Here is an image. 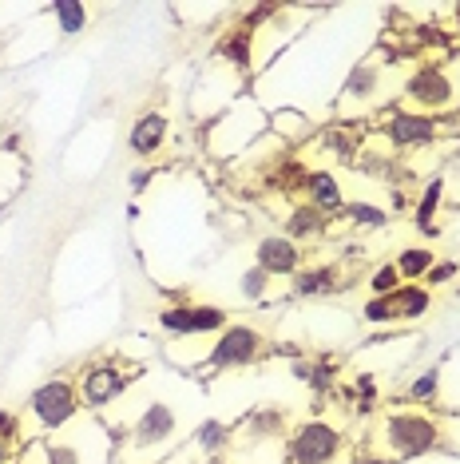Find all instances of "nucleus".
Segmentation results:
<instances>
[{"instance_id":"obj_28","label":"nucleus","mask_w":460,"mask_h":464,"mask_svg":"<svg viewBox=\"0 0 460 464\" xmlns=\"http://www.w3.org/2000/svg\"><path fill=\"white\" fill-rule=\"evenodd\" d=\"M365 286H369V298H381V294H389L401 286V274H397L393 262H381L378 270H369V278H365Z\"/></svg>"},{"instance_id":"obj_31","label":"nucleus","mask_w":460,"mask_h":464,"mask_svg":"<svg viewBox=\"0 0 460 464\" xmlns=\"http://www.w3.org/2000/svg\"><path fill=\"white\" fill-rule=\"evenodd\" d=\"M345 464H393V460H389V457H381V452L373 449V445H361V449H353V452H350V460H345Z\"/></svg>"},{"instance_id":"obj_6","label":"nucleus","mask_w":460,"mask_h":464,"mask_svg":"<svg viewBox=\"0 0 460 464\" xmlns=\"http://www.w3.org/2000/svg\"><path fill=\"white\" fill-rule=\"evenodd\" d=\"M345 452V432L326 417H306L290 429L282 460L286 464H333Z\"/></svg>"},{"instance_id":"obj_27","label":"nucleus","mask_w":460,"mask_h":464,"mask_svg":"<svg viewBox=\"0 0 460 464\" xmlns=\"http://www.w3.org/2000/svg\"><path fill=\"white\" fill-rule=\"evenodd\" d=\"M270 286H274V278H270L266 270H258V266H246L243 278H238V294H243L246 302H266Z\"/></svg>"},{"instance_id":"obj_5","label":"nucleus","mask_w":460,"mask_h":464,"mask_svg":"<svg viewBox=\"0 0 460 464\" xmlns=\"http://www.w3.org/2000/svg\"><path fill=\"white\" fill-rule=\"evenodd\" d=\"M428 310H433V290L425 282H401L381 298H365L361 322L373 325V330H405V325L425 322Z\"/></svg>"},{"instance_id":"obj_26","label":"nucleus","mask_w":460,"mask_h":464,"mask_svg":"<svg viewBox=\"0 0 460 464\" xmlns=\"http://www.w3.org/2000/svg\"><path fill=\"white\" fill-rule=\"evenodd\" d=\"M341 215L350 218V227H358V230H381L385 223H389V210L378 207V203H345Z\"/></svg>"},{"instance_id":"obj_20","label":"nucleus","mask_w":460,"mask_h":464,"mask_svg":"<svg viewBox=\"0 0 460 464\" xmlns=\"http://www.w3.org/2000/svg\"><path fill=\"white\" fill-rule=\"evenodd\" d=\"M441 389H445V369L441 365H428L421 373L413 377L409 385H405V401L417 409H433L441 405Z\"/></svg>"},{"instance_id":"obj_30","label":"nucleus","mask_w":460,"mask_h":464,"mask_svg":"<svg viewBox=\"0 0 460 464\" xmlns=\"http://www.w3.org/2000/svg\"><path fill=\"white\" fill-rule=\"evenodd\" d=\"M456 274H460V266H456L453 258H436V266L425 274V286H428V290H436V286H445V282H453Z\"/></svg>"},{"instance_id":"obj_3","label":"nucleus","mask_w":460,"mask_h":464,"mask_svg":"<svg viewBox=\"0 0 460 464\" xmlns=\"http://www.w3.org/2000/svg\"><path fill=\"white\" fill-rule=\"evenodd\" d=\"M135 382H139V365L123 362V357H115V353L91 357V362L76 373L83 413L103 417V409H111L115 401H123V393H128Z\"/></svg>"},{"instance_id":"obj_15","label":"nucleus","mask_w":460,"mask_h":464,"mask_svg":"<svg viewBox=\"0 0 460 464\" xmlns=\"http://www.w3.org/2000/svg\"><path fill=\"white\" fill-rule=\"evenodd\" d=\"M167 140H171V115L167 111H143L128 128V147L135 160H155L167 147Z\"/></svg>"},{"instance_id":"obj_29","label":"nucleus","mask_w":460,"mask_h":464,"mask_svg":"<svg viewBox=\"0 0 460 464\" xmlns=\"http://www.w3.org/2000/svg\"><path fill=\"white\" fill-rule=\"evenodd\" d=\"M294 377L298 382H306V385H330V365H321V362H294Z\"/></svg>"},{"instance_id":"obj_4","label":"nucleus","mask_w":460,"mask_h":464,"mask_svg":"<svg viewBox=\"0 0 460 464\" xmlns=\"http://www.w3.org/2000/svg\"><path fill=\"white\" fill-rule=\"evenodd\" d=\"M83 417L76 377H48L24 401V420L33 432H64Z\"/></svg>"},{"instance_id":"obj_16","label":"nucleus","mask_w":460,"mask_h":464,"mask_svg":"<svg viewBox=\"0 0 460 464\" xmlns=\"http://www.w3.org/2000/svg\"><path fill=\"white\" fill-rule=\"evenodd\" d=\"M302 198H306L310 207L326 210V215H341L345 210V191H341V179L330 171V167H313V171H306V179H302Z\"/></svg>"},{"instance_id":"obj_7","label":"nucleus","mask_w":460,"mask_h":464,"mask_svg":"<svg viewBox=\"0 0 460 464\" xmlns=\"http://www.w3.org/2000/svg\"><path fill=\"white\" fill-rule=\"evenodd\" d=\"M270 342L258 325H246V322H230L223 334L211 337L206 345V369L215 373H235V369H250L266 357Z\"/></svg>"},{"instance_id":"obj_1","label":"nucleus","mask_w":460,"mask_h":464,"mask_svg":"<svg viewBox=\"0 0 460 464\" xmlns=\"http://www.w3.org/2000/svg\"><path fill=\"white\" fill-rule=\"evenodd\" d=\"M448 445V429L433 409H417V405H397L385 409L378 429H373V449L381 457L397 460H417V457H433Z\"/></svg>"},{"instance_id":"obj_14","label":"nucleus","mask_w":460,"mask_h":464,"mask_svg":"<svg viewBox=\"0 0 460 464\" xmlns=\"http://www.w3.org/2000/svg\"><path fill=\"white\" fill-rule=\"evenodd\" d=\"M254 266L266 270L270 278H294L306 270V250L286 235H263L254 246Z\"/></svg>"},{"instance_id":"obj_12","label":"nucleus","mask_w":460,"mask_h":464,"mask_svg":"<svg viewBox=\"0 0 460 464\" xmlns=\"http://www.w3.org/2000/svg\"><path fill=\"white\" fill-rule=\"evenodd\" d=\"M341 111H369L385 103V68L378 60H358L341 83Z\"/></svg>"},{"instance_id":"obj_25","label":"nucleus","mask_w":460,"mask_h":464,"mask_svg":"<svg viewBox=\"0 0 460 464\" xmlns=\"http://www.w3.org/2000/svg\"><path fill=\"white\" fill-rule=\"evenodd\" d=\"M52 16H56V28L64 36H80L83 28H88V5H80V0H60V5H52Z\"/></svg>"},{"instance_id":"obj_13","label":"nucleus","mask_w":460,"mask_h":464,"mask_svg":"<svg viewBox=\"0 0 460 464\" xmlns=\"http://www.w3.org/2000/svg\"><path fill=\"white\" fill-rule=\"evenodd\" d=\"M385 140H389L393 151H417V147H428L441 135V123L428 120V115H417V111H405V108H393L381 123Z\"/></svg>"},{"instance_id":"obj_9","label":"nucleus","mask_w":460,"mask_h":464,"mask_svg":"<svg viewBox=\"0 0 460 464\" xmlns=\"http://www.w3.org/2000/svg\"><path fill=\"white\" fill-rule=\"evenodd\" d=\"M108 429L91 417H80L48 445V464H103L108 460Z\"/></svg>"},{"instance_id":"obj_19","label":"nucleus","mask_w":460,"mask_h":464,"mask_svg":"<svg viewBox=\"0 0 460 464\" xmlns=\"http://www.w3.org/2000/svg\"><path fill=\"white\" fill-rule=\"evenodd\" d=\"M341 278H345V274H341V266H333V262L306 266L302 274H294V282H290V294H294V298H326V294L345 286Z\"/></svg>"},{"instance_id":"obj_18","label":"nucleus","mask_w":460,"mask_h":464,"mask_svg":"<svg viewBox=\"0 0 460 464\" xmlns=\"http://www.w3.org/2000/svg\"><path fill=\"white\" fill-rule=\"evenodd\" d=\"M254 44H258V33H250L246 24H235L226 28L223 40L215 48V60L230 72H250V60H254Z\"/></svg>"},{"instance_id":"obj_22","label":"nucleus","mask_w":460,"mask_h":464,"mask_svg":"<svg viewBox=\"0 0 460 464\" xmlns=\"http://www.w3.org/2000/svg\"><path fill=\"white\" fill-rule=\"evenodd\" d=\"M195 449L203 452V457H218V452H230V445H235V429L226 425V420H218V417H211V420H203V425L195 429Z\"/></svg>"},{"instance_id":"obj_17","label":"nucleus","mask_w":460,"mask_h":464,"mask_svg":"<svg viewBox=\"0 0 460 464\" xmlns=\"http://www.w3.org/2000/svg\"><path fill=\"white\" fill-rule=\"evenodd\" d=\"M330 230V215L318 207H310L306 198H298V203H290V210L282 215V235H286L290 242H318L321 235Z\"/></svg>"},{"instance_id":"obj_21","label":"nucleus","mask_w":460,"mask_h":464,"mask_svg":"<svg viewBox=\"0 0 460 464\" xmlns=\"http://www.w3.org/2000/svg\"><path fill=\"white\" fill-rule=\"evenodd\" d=\"M28 445V420L16 409H0V464H13Z\"/></svg>"},{"instance_id":"obj_23","label":"nucleus","mask_w":460,"mask_h":464,"mask_svg":"<svg viewBox=\"0 0 460 464\" xmlns=\"http://www.w3.org/2000/svg\"><path fill=\"white\" fill-rule=\"evenodd\" d=\"M397 274H401V282H425V274L436 266V250L433 246H405L401 255L393 258Z\"/></svg>"},{"instance_id":"obj_8","label":"nucleus","mask_w":460,"mask_h":464,"mask_svg":"<svg viewBox=\"0 0 460 464\" xmlns=\"http://www.w3.org/2000/svg\"><path fill=\"white\" fill-rule=\"evenodd\" d=\"M175 437H179V409H175L171 401L151 397L148 405L128 420V429H123V449L128 452H163V449H171Z\"/></svg>"},{"instance_id":"obj_11","label":"nucleus","mask_w":460,"mask_h":464,"mask_svg":"<svg viewBox=\"0 0 460 464\" xmlns=\"http://www.w3.org/2000/svg\"><path fill=\"white\" fill-rule=\"evenodd\" d=\"M290 413L282 405H254L250 413L238 420L235 445L230 449H250V445H286L290 437Z\"/></svg>"},{"instance_id":"obj_2","label":"nucleus","mask_w":460,"mask_h":464,"mask_svg":"<svg viewBox=\"0 0 460 464\" xmlns=\"http://www.w3.org/2000/svg\"><path fill=\"white\" fill-rule=\"evenodd\" d=\"M401 108L428 115V120L460 108V60H453V64H445V60L417 64L401 80Z\"/></svg>"},{"instance_id":"obj_24","label":"nucleus","mask_w":460,"mask_h":464,"mask_svg":"<svg viewBox=\"0 0 460 464\" xmlns=\"http://www.w3.org/2000/svg\"><path fill=\"white\" fill-rule=\"evenodd\" d=\"M441 203H445V183H441V179H428L421 198H417V207H413V223L421 227V230H433Z\"/></svg>"},{"instance_id":"obj_10","label":"nucleus","mask_w":460,"mask_h":464,"mask_svg":"<svg viewBox=\"0 0 460 464\" xmlns=\"http://www.w3.org/2000/svg\"><path fill=\"white\" fill-rule=\"evenodd\" d=\"M167 337H215L230 325V310L215 302H171L155 314Z\"/></svg>"}]
</instances>
